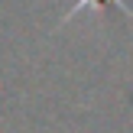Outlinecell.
I'll list each match as a JSON object with an SVG mask.
<instances>
[{
    "mask_svg": "<svg viewBox=\"0 0 133 133\" xmlns=\"http://www.w3.org/2000/svg\"><path fill=\"white\" fill-rule=\"evenodd\" d=\"M104 3H114V6H117L120 13H127V16L133 19V10L127 6V0H75V3H71V10H68V13L62 16V23H68L71 16H78V13H84V10H101Z\"/></svg>",
    "mask_w": 133,
    "mask_h": 133,
    "instance_id": "6da1fadb",
    "label": "cell"
}]
</instances>
